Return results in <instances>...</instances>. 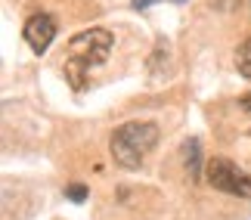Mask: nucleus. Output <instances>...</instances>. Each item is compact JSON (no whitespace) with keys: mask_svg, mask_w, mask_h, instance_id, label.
Returning <instances> with one entry per match:
<instances>
[{"mask_svg":"<svg viewBox=\"0 0 251 220\" xmlns=\"http://www.w3.org/2000/svg\"><path fill=\"white\" fill-rule=\"evenodd\" d=\"M109 53H112V34L105 28H90V31L75 34L69 41V47H65V56H62L69 81L75 87H81L87 74L109 59Z\"/></svg>","mask_w":251,"mask_h":220,"instance_id":"nucleus-1","label":"nucleus"},{"mask_svg":"<svg viewBox=\"0 0 251 220\" xmlns=\"http://www.w3.org/2000/svg\"><path fill=\"white\" fill-rule=\"evenodd\" d=\"M155 143H158V127L152 121H124L121 127H115V133H112L109 152H112V158H115L118 168L137 171Z\"/></svg>","mask_w":251,"mask_h":220,"instance_id":"nucleus-2","label":"nucleus"},{"mask_svg":"<svg viewBox=\"0 0 251 220\" xmlns=\"http://www.w3.org/2000/svg\"><path fill=\"white\" fill-rule=\"evenodd\" d=\"M205 177H208V183L214 186V189H220V193L239 196V198H251V177L245 174V171H239L233 161L224 158V155L208 158Z\"/></svg>","mask_w":251,"mask_h":220,"instance_id":"nucleus-3","label":"nucleus"},{"mask_svg":"<svg viewBox=\"0 0 251 220\" xmlns=\"http://www.w3.org/2000/svg\"><path fill=\"white\" fill-rule=\"evenodd\" d=\"M22 37H25V44L31 47L37 56H41V53H47V47H50L53 37H56V22H53L47 13H34V16L25 22Z\"/></svg>","mask_w":251,"mask_h":220,"instance_id":"nucleus-4","label":"nucleus"},{"mask_svg":"<svg viewBox=\"0 0 251 220\" xmlns=\"http://www.w3.org/2000/svg\"><path fill=\"white\" fill-rule=\"evenodd\" d=\"M236 69H239V74H242V78L251 81V34L245 37L242 44H239V50H236Z\"/></svg>","mask_w":251,"mask_h":220,"instance_id":"nucleus-5","label":"nucleus"},{"mask_svg":"<svg viewBox=\"0 0 251 220\" xmlns=\"http://www.w3.org/2000/svg\"><path fill=\"white\" fill-rule=\"evenodd\" d=\"M199 165H201L199 161V140H189L186 143V171L192 177H199Z\"/></svg>","mask_w":251,"mask_h":220,"instance_id":"nucleus-6","label":"nucleus"},{"mask_svg":"<svg viewBox=\"0 0 251 220\" xmlns=\"http://www.w3.org/2000/svg\"><path fill=\"white\" fill-rule=\"evenodd\" d=\"M65 196H69L72 198V202H84V198H87V186H81V183H72V186H65Z\"/></svg>","mask_w":251,"mask_h":220,"instance_id":"nucleus-7","label":"nucleus"},{"mask_svg":"<svg viewBox=\"0 0 251 220\" xmlns=\"http://www.w3.org/2000/svg\"><path fill=\"white\" fill-rule=\"evenodd\" d=\"M130 3H133V9H146L152 3H161V0H130ZM168 3H186V0H168Z\"/></svg>","mask_w":251,"mask_h":220,"instance_id":"nucleus-8","label":"nucleus"},{"mask_svg":"<svg viewBox=\"0 0 251 220\" xmlns=\"http://www.w3.org/2000/svg\"><path fill=\"white\" fill-rule=\"evenodd\" d=\"M239 106H242L245 112H251V90L245 93V97H242V99H239Z\"/></svg>","mask_w":251,"mask_h":220,"instance_id":"nucleus-9","label":"nucleus"}]
</instances>
